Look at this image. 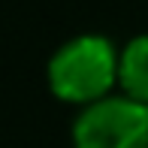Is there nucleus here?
<instances>
[{
  "mask_svg": "<svg viewBox=\"0 0 148 148\" xmlns=\"http://www.w3.org/2000/svg\"><path fill=\"white\" fill-rule=\"evenodd\" d=\"M118 45L103 33H79L55 49L45 66L49 91L60 103L88 106L112 97L118 88Z\"/></svg>",
  "mask_w": 148,
  "mask_h": 148,
  "instance_id": "nucleus-1",
  "label": "nucleus"
},
{
  "mask_svg": "<svg viewBox=\"0 0 148 148\" xmlns=\"http://www.w3.org/2000/svg\"><path fill=\"white\" fill-rule=\"evenodd\" d=\"M73 148H148V112L124 94L100 100L73 121Z\"/></svg>",
  "mask_w": 148,
  "mask_h": 148,
  "instance_id": "nucleus-2",
  "label": "nucleus"
},
{
  "mask_svg": "<svg viewBox=\"0 0 148 148\" xmlns=\"http://www.w3.org/2000/svg\"><path fill=\"white\" fill-rule=\"evenodd\" d=\"M118 91L133 103H148V33L127 39L118 51Z\"/></svg>",
  "mask_w": 148,
  "mask_h": 148,
  "instance_id": "nucleus-3",
  "label": "nucleus"
}]
</instances>
